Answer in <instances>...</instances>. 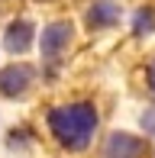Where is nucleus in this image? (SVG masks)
Segmentation results:
<instances>
[{
    "instance_id": "39448f33",
    "label": "nucleus",
    "mask_w": 155,
    "mask_h": 158,
    "mask_svg": "<svg viewBox=\"0 0 155 158\" xmlns=\"http://www.w3.org/2000/svg\"><path fill=\"white\" fill-rule=\"evenodd\" d=\"M3 45H6V52H13V55H23L26 48L32 45V23H29V19H13V23L6 26Z\"/></svg>"
},
{
    "instance_id": "423d86ee",
    "label": "nucleus",
    "mask_w": 155,
    "mask_h": 158,
    "mask_svg": "<svg viewBox=\"0 0 155 158\" xmlns=\"http://www.w3.org/2000/svg\"><path fill=\"white\" fill-rule=\"evenodd\" d=\"M119 19V6L110 3V0H100V3H94L87 10V26L90 29H107V26H113Z\"/></svg>"
},
{
    "instance_id": "7ed1b4c3",
    "label": "nucleus",
    "mask_w": 155,
    "mask_h": 158,
    "mask_svg": "<svg viewBox=\"0 0 155 158\" xmlns=\"http://www.w3.org/2000/svg\"><path fill=\"white\" fill-rule=\"evenodd\" d=\"M32 77H36V71L29 68V64H23V61H13V64H6L3 71H0V94L3 97H23L26 90H29V84H32Z\"/></svg>"
},
{
    "instance_id": "f03ea898",
    "label": "nucleus",
    "mask_w": 155,
    "mask_h": 158,
    "mask_svg": "<svg viewBox=\"0 0 155 158\" xmlns=\"http://www.w3.org/2000/svg\"><path fill=\"white\" fill-rule=\"evenodd\" d=\"M71 23L68 19H55V23H48L45 29H42V58L48 64L61 61V55L68 52V45H71Z\"/></svg>"
},
{
    "instance_id": "0eeeda50",
    "label": "nucleus",
    "mask_w": 155,
    "mask_h": 158,
    "mask_svg": "<svg viewBox=\"0 0 155 158\" xmlns=\"http://www.w3.org/2000/svg\"><path fill=\"white\" fill-rule=\"evenodd\" d=\"M149 87L155 90V58H152V64H149Z\"/></svg>"
},
{
    "instance_id": "20e7f679",
    "label": "nucleus",
    "mask_w": 155,
    "mask_h": 158,
    "mask_svg": "<svg viewBox=\"0 0 155 158\" xmlns=\"http://www.w3.org/2000/svg\"><path fill=\"white\" fill-rule=\"evenodd\" d=\"M145 142L129 132H113L103 142V158H142Z\"/></svg>"
},
{
    "instance_id": "f257e3e1",
    "label": "nucleus",
    "mask_w": 155,
    "mask_h": 158,
    "mask_svg": "<svg viewBox=\"0 0 155 158\" xmlns=\"http://www.w3.org/2000/svg\"><path fill=\"white\" fill-rule=\"evenodd\" d=\"M48 126L52 135L68 148V152H81L90 145V135L97 129V110L90 103H68V106H55L48 113Z\"/></svg>"
}]
</instances>
